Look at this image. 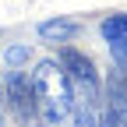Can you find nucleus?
I'll return each instance as SVG.
<instances>
[{
    "mask_svg": "<svg viewBox=\"0 0 127 127\" xmlns=\"http://www.w3.org/2000/svg\"><path fill=\"white\" fill-rule=\"evenodd\" d=\"M32 92H35V109L42 113L46 127H57L74 109V85L64 71V64L42 60L32 71Z\"/></svg>",
    "mask_w": 127,
    "mask_h": 127,
    "instance_id": "obj_1",
    "label": "nucleus"
},
{
    "mask_svg": "<svg viewBox=\"0 0 127 127\" xmlns=\"http://www.w3.org/2000/svg\"><path fill=\"white\" fill-rule=\"evenodd\" d=\"M106 120L102 127H127V74L109 78V95H106Z\"/></svg>",
    "mask_w": 127,
    "mask_h": 127,
    "instance_id": "obj_2",
    "label": "nucleus"
},
{
    "mask_svg": "<svg viewBox=\"0 0 127 127\" xmlns=\"http://www.w3.org/2000/svg\"><path fill=\"white\" fill-rule=\"evenodd\" d=\"M7 99H11L14 113H18L21 120H28L32 113H35V92H32V81L25 74H11L7 78Z\"/></svg>",
    "mask_w": 127,
    "mask_h": 127,
    "instance_id": "obj_3",
    "label": "nucleus"
},
{
    "mask_svg": "<svg viewBox=\"0 0 127 127\" xmlns=\"http://www.w3.org/2000/svg\"><path fill=\"white\" fill-rule=\"evenodd\" d=\"M39 35L50 39V42H64V39H74V35H78V25H74V21H64V18L42 21V25H39Z\"/></svg>",
    "mask_w": 127,
    "mask_h": 127,
    "instance_id": "obj_4",
    "label": "nucleus"
},
{
    "mask_svg": "<svg viewBox=\"0 0 127 127\" xmlns=\"http://www.w3.org/2000/svg\"><path fill=\"white\" fill-rule=\"evenodd\" d=\"M102 35H106V39L127 35V14H113V18H106V21H102Z\"/></svg>",
    "mask_w": 127,
    "mask_h": 127,
    "instance_id": "obj_5",
    "label": "nucleus"
},
{
    "mask_svg": "<svg viewBox=\"0 0 127 127\" xmlns=\"http://www.w3.org/2000/svg\"><path fill=\"white\" fill-rule=\"evenodd\" d=\"M74 127H95V113H92V102L78 99V106H74Z\"/></svg>",
    "mask_w": 127,
    "mask_h": 127,
    "instance_id": "obj_6",
    "label": "nucleus"
},
{
    "mask_svg": "<svg viewBox=\"0 0 127 127\" xmlns=\"http://www.w3.org/2000/svg\"><path fill=\"white\" fill-rule=\"evenodd\" d=\"M109 53H113V64L127 74V35H120V39H109Z\"/></svg>",
    "mask_w": 127,
    "mask_h": 127,
    "instance_id": "obj_7",
    "label": "nucleus"
},
{
    "mask_svg": "<svg viewBox=\"0 0 127 127\" xmlns=\"http://www.w3.org/2000/svg\"><path fill=\"white\" fill-rule=\"evenodd\" d=\"M4 60L11 64V67H18V64H25V60H28V46H11V50L4 53Z\"/></svg>",
    "mask_w": 127,
    "mask_h": 127,
    "instance_id": "obj_8",
    "label": "nucleus"
},
{
    "mask_svg": "<svg viewBox=\"0 0 127 127\" xmlns=\"http://www.w3.org/2000/svg\"><path fill=\"white\" fill-rule=\"evenodd\" d=\"M0 127H4V120H0Z\"/></svg>",
    "mask_w": 127,
    "mask_h": 127,
    "instance_id": "obj_9",
    "label": "nucleus"
}]
</instances>
